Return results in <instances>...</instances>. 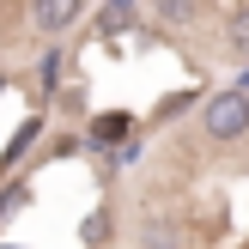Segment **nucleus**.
<instances>
[{"label":"nucleus","instance_id":"nucleus-1","mask_svg":"<svg viewBox=\"0 0 249 249\" xmlns=\"http://www.w3.org/2000/svg\"><path fill=\"white\" fill-rule=\"evenodd\" d=\"M201 128H207V140H243L249 134V91H213L201 104Z\"/></svg>","mask_w":249,"mask_h":249},{"label":"nucleus","instance_id":"nucleus-2","mask_svg":"<svg viewBox=\"0 0 249 249\" xmlns=\"http://www.w3.org/2000/svg\"><path fill=\"white\" fill-rule=\"evenodd\" d=\"M79 12H85V0H31V24H36L43 36L73 31V24H79Z\"/></svg>","mask_w":249,"mask_h":249},{"label":"nucleus","instance_id":"nucleus-3","mask_svg":"<svg viewBox=\"0 0 249 249\" xmlns=\"http://www.w3.org/2000/svg\"><path fill=\"white\" fill-rule=\"evenodd\" d=\"M225 55L249 61V0H237V6L225 12Z\"/></svg>","mask_w":249,"mask_h":249},{"label":"nucleus","instance_id":"nucleus-4","mask_svg":"<svg viewBox=\"0 0 249 249\" xmlns=\"http://www.w3.org/2000/svg\"><path fill=\"white\" fill-rule=\"evenodd\" d=\"M134 18H140V0H104L97 36H122V31H134Z\"/></svg>","mask_w":249,"mask_h":249},{"label":"nucleus","instance_id":"nucleus-5","mask_svg":"<svg viewBox=\"0 0 249 249\" xmlns=\"http://www.w3.org/2000/svg\"><path fill=\"white\" fill-rule=\"evenodd\" d=\"M182 243V231L170 225V219H146V231H140V249H177Z\"/></svg>","mask_w":249,"mask_h":249},{"label":"nucleus","instance_id":"nucleus-6","mask_svg":"<svg viewBox=\"0 0 249 249\" xmlns=\"http://www.w3.org/2000/svg\"><path fill=\"white\" fill-rule=\"evenodd\" d=\"M152 12L164 24H195V18H201V0H152Z\"/></svg>","mask_w":249,"mask_h":249},{"label":"nucleus","instance_id":"nucleus-7","mask_svg":"<svg viewBox=\"0 0 249 249\" xmlns=\"http://www.w3.org/2000/svg\"><path fill=\"white\" fill-rule=\"evenodd\" d=\"M122 134H128V116H104L97 122V140H122Z\"/></svg>","mask_w":249,"mask_h":249}]
</instances>
